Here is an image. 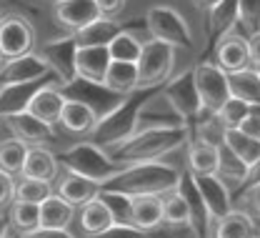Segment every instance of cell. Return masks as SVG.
Listing matches in <instances>:
<instances>
[{
    "instance_id": "obj_16",
    "label": "cell",
    "mask_w": 260,
    "mask_h": 238,
    "mask_svg": "<svg viewBox=\"0 0 260 238\" xmlns=\"http://www.w3.org/2000/svg\"><path fill=\"white\" fill-rule=\"evenodd\" d=\"M3 123H5V128H8L10 136L20 138L28 145H43V143H48V140L55 138L53 126L43 123L40 118H35L28 110L15 113V115H8V118H3Z\"/></svg>"
},
{
    "instance_id": "obj_35",
    "label": "cell",
    "mask_w": 260,
    "mask_h": 238,
    "mask_svg": "<svg viewBox=\"0 0 260 238\" xmlns=\"http://www.w3.org/2000/svg\"><path fill=\"white\" fill-rule=\"evenodd\" d=\"M162 223H168L173 228H188L190 231V208L175 188L162 193Z\"/></svg>"
},
{
    "instance_id": "obj_11",
    "label": "cell",
    "mask_w": 260,
    "mask_h": 238,
    "mask_svg": "<svg viewBox=\"0 0 260 238\" xmlns=\"http://www.w3.org/2000/svg\"><path fill=\"white\" fill-rule=\"evenodd\" d=\"M35 48V31L23 15L0 18V58H18Z\"/></svg>"
},
{
    "instance_id": "obj_13",
    "label": "cell",
    "mask_w": 260,
    "mask_h": 238,
    "mask_svg": "<svg viewBox=\"0 0 260 238\" xmlns=\"http://www.w3.org/2000/svg\"><path fill=\"white\" fill-rule=\"evenodd\" d=\"M43 78H53V75H50V68L45 66V61L35 50L18 55V58H5L0 63V85L30 83V80H43Z\"/></svg>"
},
{
    "instance_id": "obj_21",
    "label": "cell",
    "mask_w": 260,
    "mask_h": 238,
    "mask_svg": "<svg viewBox=\"0 0 260 238\" xmlns=\"http://www.w3.org/2000/svg\"><path fill=\"white\" fill-rule=\"evenodd\" d=\"M53 183H55V193L60 198H65L68 203H73L75 208H80L83 203H88L90 198H95L98 191H100V186H98L95 181L83 178V175H78V173L65 170V168H60L58 178Z\"/></svg>"
},
{
    "instance_id": "obj_44",
    "label": "cell",
    "mask_w": 260,
    "mask_h": 238,
    "mask_svg": "<svg viewBox=\"0 0 260 238\" xmlns=\"http://www.w3.org/2000/svg\"><path fill=\"white\" fill-rule=\"evenodd\" d=\"M15 201V175L0 168V208Z\"/></svg>"
},
{
    "instance_id": "obj_56",
    "label": "cell",
    "mask_w": 260,
    "mask_h": 238,
    "mask_svg": "<svg viewBox=\"0 0 260 238\" xmlns=\"http://www.w3.org/2000/svg\"><path fill=\"white\" fill-rule=\"evenodd\" d=\"M253 238H260V233H255V236H253Z\"/></svg>"
},
{
    "instance_id": "obj_18",
    "label": "cell",
    "mask_w": 260,
    "mask_h": 238,
    "mask_svg": "<svg viewBox=\"0 0 260 238\" xmlns=\"http://www.w3.org/2000/svg\"><path fill=\"white\" fill-rule=\"evenodd\" d=\"M98 15L100 13H98L95 0H60V3H53L55 23L65 31H70V33H75L83 25L93 23Z\"/></svg>"
},
{
    "instance_id": "obj_30",
    "label": "cell",
    "mask_w": 260,
    "mask_h": 238,
    "mask_svg": "<svg viewBox=\"0 0 260 238\" xmlns=\"http://www.w3.org/2000/svg\"><path fill=\"white\" fill-rule=\"evenodd\" d=\"M78 228H80V233L83 238L88 236H95V233H103L105 228H110L113 226V218H110V213H108V208L105 203L100 201V196L95 198H90L88 203H83L78 208Z\"/></svg>"
},
{
    "instance_id": "obj_2",
    "label": "cell",
    "mask_w": 260,
    "mask_h": 238,
    "mask_svg": "<svg viewBox=\"0 0 260 238\" xmlns=\"http://www.w3.org/2000/svg\"><path fill=\"white\" fill-rule=\"evenodd\" d=\"M178 181H180V170L175 166L162 163V161H148V163L123 166V170L115 178H110L100 188L120 191V193H128V196H143V193L162 196V193L173 191L178 186Z\"/></svg>"
},
{
    "instance_id": "obj_15",
    "label": "cell",
    "mask_w": 260,
    "mask_h": 238,
    "mask_svg": "<svg viewBox=\"0 0 260 238\" xmlns=\"http://www.w3.org/2000/svg\"><path fill=\"white\" fill-rule=\"evenodd\" d=\"M215 66L225 73H235V70H243L250 66V58H248V38L235 31H228L218 38L215 43Z\"/></svg>"
},
{
    "instance_id": "obj_51",
    "label": "cell",
    "mask_w": 260,
    "mask_h": 238,
    "mask_svg": "<svg viewBox=\"0 0 260 238\" xmlns=\"http://www.w3.org/2000/svg\"><path fill=\"white\" fill-rule=\"evenodd\" d=\"M260 183V156L255 158V163L248 166V178H245V186H255Z\"/></svg>"
},
{
    "instance_id": "obj_5",
    "label": "cell",
    "mask_w": 260,
    "mask_h": 238,
    "mask_svg": "<svg viewBox=\"0 0 260 238\" xmlns=\"http://www.w3.org/2000/svg\"><path fill=\"white\" fill-rule=\"evenodd\" d=\"M145 28H148L150 38L173 45L175 50L193 48V31H190L188 20L183 18V13H178L170 5H153L145 13Z\"/></svg>"
},
{
    "instance_id": "obj_53",
    "label": "cell",
    "mask_w": 260,
    "mask_h": 238,
    "mask_svg": "<svg viewBox=\"0 0 260 238\" xmlns=\"http://www.w3.org/2000/svg\"><path fill=\"white\" fill-rule=\"evenodd\" d=\"M10 236V223L5 216H0V238H8Z\"/></svg>"
},
{
    "instance_id": "obj_40",
    "label": "cell",
    "mask_w": 260,
    "mask_h": 238,
    "mask_svg": "<svg viewBox=\"0 0 260 238\" xmlns=\"http://www.w3.org/2000/svg\"><path fill=\"white\" fill-rule=\"evenodd\" d=\"M100 201L105 203L110 218L115 226H133L130 221V196L128 193H120V191H110V188H100L98 191ZM135 228V226H133Z\"/></svg>"
},
{
    "instance_id": "obj_41",
    "label": "cell",
    "mask_w": 260,
    "mask_h": 238,
    "mask_svg": "<svg viewBox=\"0 0 260 238\" xmlns=\"http://www.w3.org/2000/svg\"><path fill=\"white\" fill-rule=\"evenodd\" d=\"M50 193H53V183L38 181V178H25V175H15V201L43 203Z\"/></svg>"
},
{
    "instance_id": "obj_60",
    "label": "cell",
    "mask_w": 260,
    "mask_h": 238,
    "mask_svg": "<svg viewBox=\"0 0 260 238\" xmlns=\"http://www.w3.org/2000/svg\"><path fill=\"white\" fill-rule=\"evenodd\" d=\"M0 63H3V58H0Z\"/></svg>"
},
{
    "instance_id": "obj_31",
    "label": "cell",
    "mask_w": 260,
    "mask_h": 238,
    "mask_svg": "<svg viewBox=\"0 0 260 238\" xmlns=\"http://www.w3.org/2000/svg\"><path fill=\"white\" fill-rule=\"evenodd\" d=\"M228 88L230 96L238 101H245L253 108H260V75L255 68H243L235 73H228Z\"/></svg>"
},
{
    "instance_id": "obj_1",
    "label": "cell",
    "mask_w": 260,
    "mask_h": 238,
    "mask_svg": "<svg viewBox=\"0 0 260 238\" xmlns=\"http://www.w3.org/2000/svg\"><path fill=\"white\" fill-rule=\"evenodd\" d=\"M190 138L188 126L183 128H145L135 131L133 136L120 143L110 158L120 166H133V163H148V161H162L173 151L183 148Z\"/></svg>"
},
{
    "instance_id": "obj_49",
    "label": "cell",
    "mask_w": 260,
    "mask_h": 238,
    "mask_svg": "<svg viewBox=\"0 0 260 238\" xmlns=\"http://www.w3.org/2000/svg\"><path fill=\"white\" fill-rule=\"evenodd\" d=\"M245 38H248V58H250V66L255 68L260 66V31L245 35Z\"/></svg>"
},
{
    "instance_id": "obj_47",
    "label": "cell",
    "mask_w": 260,
    "mask_h": 238,
    "mask_svg": "<svg viewBox=\"0 0 260 238\" xmlns=\"http://www.w3.org/2000/svg\"><path fill=\"white\" fill-rule=\"evenodd\" d=\"M240 201L248 205L253 213L260 216V183H255V186H245V193L240 196Z\"/></svg>"
},
{
    "instance_id": "obj_55",
    "label": "cell",
    "mask_w": 260,
    "mask_h": 238,
    "mask_svg": "<svg viewBox=\"0 0 260 238\" xmlns=\"http://www.w3.org/2000/svg\"><path fill=\"white\" fill-rule=\"evenodd\" d=\"M250 68H253V66H250ZM255 73H258V75H260V66H255Z\"/></svg>"
},
{
    "instance_id": "obj_36",
    "label": "cell",
    "mask_w": 260,
    "mask_h": 238,
    "mask_svg": "<svg viewBox=\"0 0 260 238\" xmlns=\"http://www.w3.org/2000/svg\"><path fill=\"white\" fill-rule=\"evenodd\" d=\"M140 50H143V40L135 33H130L128 28H123L120 33L115 35L110 43H108V53H110V61H125V63H138L140 58Z\"/></svg>"
},
{
    "instance_id": "obj_17",
    "label": "cell",
    "mask_w": 260,
    "mask_h": 238,
    "mask_svg": "<svg viewBox=\"0 0 260 238\" xmlns=\"http://www.w3.org/2000/svg\"><path fill=\"white\" fill-rule=\"evenodd\" d=\"M195 186L203 196V203L210 213V221L215 223L220 216H225L228 211L233 208V198H230V191H228L225 181L218 175V173H210V175H193Z\"/></svg>"
},
{
    "instance_id": "obj_32",
    "label": "cell",
    "mask_w": 260,
    "mask_h": 238,
    "mask_svg": "<svg viewBox=\"0 0 260 238\" xmlns=\"http://www.w3.org/2000/svg\"><path fill=\"white\" fill-rule=\"evenodd\" d=\"M188 170L193 175H210L218 170V145L195 138L188 148Z\"/></svg>"
},
{
    "instance_id": "obj_42",
    "label": "cell",
    "mask_w": 260,
    "mask_h": 238,
    "mask_svg": "<svg viewBox=\"0 0 260 238\" xmlns=\"http://www.w3.org/2000/svg\"><path fill=\"white\" fill-rule=\"evenodd\" d=\"M253 110H255L253 105H248L245 101H238V98H233V96H230V98H228V101L223 103L213 115L218 118V123H220L223 128H238V126H240V123L253 113Z\"/></svg>"
},
{
    "instance_id": "obj_4",
    "label": "cell",
    "mask_w": 260,
    "mask_h": 238,
    "mask_svg": "<svg viewBox=\"0 0 260 238\" xmlns=\"http://www.w3.org/2000/svg\"><path fill=\"white\" fill-rule=\"evenodd\" d=\"M58 163H60V168L73 170V173H78L83 178L95 181L98 186L108 183L110 178H115L123 170L120 163H115L110 158V153H105L103 148L93 145L90 140H80V143L65 148L63 153L58 156Z\"/></svg>"
},
{
    "instance_id": "obj_57",
    "label": "cell",
    "mask_w": 260,
    "mask_h": 238,
    "mask_svg": "<svg viewBox=\"0 0 260 238\" xmlns=\"http://www.w3.org/2000/svg\"><path fill=\"white\" fill-rule=\"evenodd\" d=\"M50 3H60V0H50Z\"/></svg>"
},
{
    "instance_id": "obj_26",
    "label": "cell",
    "mask_w": 260,
    "mask_h": 238,
    "mask_svg": "<svg viewBox=\"0 0 260 238\" xmlns=\"http://www.w3.org/2000/svg\"><path fill=\"white\" fill-rule=\"evenodd\" d=\"M65 105V96L60 93V88L55 83H45L35 96H32L30 105H28V113H32L35 118H40L43 123L48 126H55L58 118H60V110Z\"/></svg>"
},
{
    "instance_id": "obj_3",
    "label": "cell",
    "mask_w": 260,
    "mask_h": 238,
    "mask_svg": "<svg viewBox=\"0 0 260 238\" xmlns=\"http://www.w3.org/2000/svg\"><path fill=\"white\" fill-rule=\"evenodd\" d=\"M150 91H155V88H138L135 93L125 96L113 110H108L105 115H100L95 128L88 136V140L93 145H98V148H103L105 153H113L120 143H125L135 133L138 108H140V103L150 96Z\"/></svg>"
},
{
    "instance_id": "obj_48",
    "label": "cell",
    "mask_w": 260,
    "mask_h": 238,
    "mask_svg": "<svg viewBox=\"0 0 260 238\" xmlns=\"http://www.w3.org/2000/svg\"><path fill=\"white\" fill-rule=\"evenodd\" d=\"M238 128H240L243 133H248L250 138L260 140V113H255V110H253V113H250V115H248V118H245V121L238 126Z\"/></svg>"
},
{
    "instance_id": "obj_37",
    "label": "cell",
    "mask_w": 260,
    "mask_h": 238,
    "mask_svg": "<svg viewBox=\"0 0 260 238\" xmlns=\"http://www.w3.org/2000/svg\"><path fill=\"white\" fill-rule=\"evenodd\" d=\"M225 183H238V186H245V178H248V166L228 148L225 143L218 145V170H215Z\"/></svg>"
},
{
    "instance_id": "obj_58",
    "label": "cell",
    "mask_w": 260,
    "mask_h": 238,
    "mask_svg": "<svg viewBox=\"0 0 260 238\" xmlns=\"http://www.w3.org/2000/svg\"><path fill=\"white\" fill-rule=\"evenodd\" d=\"M3 15H5V13H3V10H0V18H3Z\"/></svg>"
},
{
    "instance_id": "obj_20",
    "label": "cell",
    "mask_w": 260,
    "mask_h": 238,
    "mask_svg": "<svg viewBox=\"0 0 260 238\" xmlns=\"http://www.w3.org/2000/svg\"><path fill=\"white\" fill-rule=\"evenodd\" d=\"M130 221L140 233L158 231L162 226V196L155 193L130 196Z\"/></svg>"
},
{
    "instance_id": "obj_34",
    "label": "cell",
    "mask_w": 260,
    "mask_h": 238,
    "mask_svg": "<svg viewBox=\"0 0 260 238\" xmlns=\"http://www.w3.org/2000/svg\"><path fill=\"white\" fill-rule=\"evenodd\" d=\"M223 143H225L228 148H230L245 166L255 163V158L260 156V140L250 138L248 133H243L240 128H225V131H223Z\"/></svg>"
},
{
    "instance_id": "obj_25",
    "label": "cell",
    "mask_w": 260,
    "mask_h": 238,
    "mask_svg": "<svg viewBox=\"0 0 260 238\" xmlns=\"http://www.w3.org/2000/svg\"><path fill=\"white\" fill-rule=\"evenodd\" d=\"M258 233V226L250 213L240 208H230L225 216H220L213 223L210 238H253Z\"/></svg>"
},
{
    "instance_id": "obj_14",
    "label": "cell",
    "mask_w": 260,
    "mask_h": 238,
    "mask_svg": "<svg viewBox=\"0 0 260 238\" xmlns=\"http://www.w3.org/2000/svg\"><path fill=\"white\" fill-rule=\"evenodd\" d=\"M175 191L185 198V203L190 208V233H193V238H210L213 221H210V213L203 203V196L195 186V178L190 170H180V181H178Z\"/></svg>"
},
{
    "instance_id": "obj_39",
    "label": "cell",
    "mask_w": 260,
    "mask_h": 238,
    "mask_svg": "<svg viewBox=\"0 0 260 238\" xmlns=\"http://www.w3.org/2000/svg\"><path fill=\"white\" fill-rule=\"evenodd\" d=\"M208 23H210V35H220L233 31L238 25V0H220L208 10Z\"/></svg>"
},
{
    "instance_id": "obj_33",
    "label": "cell",
    "mask_w": 260,
    "mask_h": 238,
    "mask_svg": "<svg viewBox=\"0 0 260 238\" xmlns=\"http://www.w3.org/2000/svg\"><path fill=\"white\" fill-rule=\"evenodd\" d=\"M8 223H10V231H15L18 236L38 231L40 228V203L13 201L10 213H8Z\"/></svg>"
},
{
    "instance_id": "obj_59",
    "label": "cell",
    "mask_w": 260,
    "mask_h": 238,
    "mask_svg": "<svg viewBox=\"0 0 260 238\" xmlns=\"http://www.w3.org/2000/svg\"><path fill=\"white\" fill-rule=\"evenodd\" d=\"M138 238H145V236H138Z\"/></svg>"
},
{
    "instance_id": "obj_28",
    "label": "cell",
    "mask_w": 260,
    "mask_h": 238,
    "mask_svg": "<svg viewBox=\"0 0 260 238\" xmlns=\"http://www.w3.org/2000/svg\"><path fill=\"white\" fill-rule=\"evenodd\" d=\"M103 85L118 96H130L140 88L138 80V66L135 63H125V61H110V66L105 70Z\"/></svg>"
},
{
    "instance_id": "obj_24",
    "label": "cell",
    "mask_w": 260,
    "mask_h": 238,
    "mask_svg": "<svg viewBox=\"0 0 260 238\" xmlns=\"http://www.w3.org/2000/svg\"><path fill=\"white\" fill-rule=\"evenodd\" d=\"M58 173H60V163H58V156L53 151H48L45 145H30L28 148V156H25V163L20 168V175L53 183L58 178Z\"/></svg>"
},
{
    "instance_id": "obj_43",
    "label": "cell",
    "mask_w": 260,
    "mask_h": 238,
    "mask_svg": "<svg viewBox=\"0 0 260 238\" xmlns=\"http://www.w3.org/2000/svg\"><path fill=\"white\" fill-rule=\"evenodd\" d=\"M238 23L248 35L260 31V0H238Z\"/></svg>"
},
{
    "instance_id": "obj_22",
    "label": "cell",
    "mask_w": 260,
    "mask_h": 238,
    "mask_svg": "<svg viewBox=\"0 0 260 238\" xmlns=\"http://www.w3.org/2000/svg\"><path fill=\"white\" fill-rule=\"evenodd\" d=\"M95 123H98V115L90 105L73 101V98H65V105L60 110V118H58V126L63 128L68 136L88 138L90 131L95 128Z\"/></svg>"
},
{
    "instance_id": "obj_9",
    "label": "cell",
    "mask_w": 260,
    "mask_h": 238,
    "mask_svg": "<svg viewBox=\"0 0 260 238\" xmlns=\"http://www.w3.org/2000/svg\"><path fill=\"white\" fill-rule=\"evenodd\" d=\"M75 40L73 35H65L58 40H48L38 48V55L50 68V75L55 78V85L70 83L75 78Z\"/></svg>"
},
{
    "instance_id": "obj_27",
    "label": "cell",
    "mask_w": 260,
    "mask_h": 238,
    "mask_svg": "<svg viewBox=\"0 0 260 238\" xmlns=\"http://www.w3.org/2000/svg\"><path fill=\"white\" fill-rule=\"evenodd\" d=\"M123 28H125V25L118 23L115 18L98 15L93 23L83 25L80 31H75V33H70V35H73L75 45H108V43L120 33Z\"/></svg>"
},
{
    "instance_id": "obj_7",
    "label": "cell",
    "mask_w": 260,
    "mask_h": 238,
    "mask_svg": "<svg viewBox=\"0 0 260 238\" xmlns=\"http://www.w3.org/2000/svg\"><path fill=\"white\" fill-rule=\"evenodd\" d=\"M190 73H193L198 98L203 103V113H215L230 98L228 73L220 70L215 63H198L195 68H190Z\"/></svg>"
},
{
    "instance_id": "obj_10",
    "label": "cell",
    "mask_w": 260,
    "mask_h": 238,
    "mask_svg": "<svg viewBox=\"0 0 260 238\" xmlns=\"http://www.w3.org/2000/svg\"><path fill=\"white\" fill-rule=\"evenodd\" d=\"M60 93L65 98H73V101H80L85 105H90L95 110V115H105L108 110H113L118 103L123 101L125 96H118L113 91H108L103 83H93V80H83V78H73L70 83L58 85Z\"/></svg>"
},
{
    "instance_id": "obj_54",
    "label": "cell",
    "mask_w": 260,
    "mask_h": 238,
    "mask_svg": "<svg viewBox=\"0 0 260 238\" xmlns=\"http://www.w3.org/2000/svg\"><path fill=\"white\" fill-rule=\"evenodd\" d=\"M18 238H32V233H23V236H18Z\"/></svg>"
},
{
    "instance_id": "obj_29",
    "label": "cell",
    "mask_w": 260,
    "mask_h": 238,
    "mask_svg": "<svg viewBox=\"0 0 260 238\" xmlns=\"http://www.w3.org/2000/svg\"><path fill=\"white\" fill-rule=\"evenodd\" d=\"M78 208L60 198L55 191L40 203V228H70Z\"/></svg>"
},
{
    "instance_id": "obj_50",
    "label": "cell",
    "mask_w": 260,
    "mask_h": 238,
    "mask_svg": "<svg viewBox=\"0 0 260 238\" xmlns=\"http://www.w3.org/2000/svg\"><path fill=\"white\" fill-rule=\"evenodd\" d=\"M32 238H75L68 228H38L32 231Z\"/></svg>"
},
{
    "instance_id": "obj_6",
    "label": "cell",
    "mask_w": 260,
    "mask_h": 238,
    "mask_svg": "<svg viewBox=\"0 0 260 238\" xmlns=\"http://www.w3.org/2000/svg\"><path fill=\"white\" fill-rule=\"evenodd\" d=\"M138 80L140 88H160L162 83L173 75L175 68V48L160 43L155 38L143 43L140 58H138Z\"/></svg>"
},
{
    "instance_id": "obj_52",
    "label": "cell",
    "mask_w": 260,
    "mask_h": 238,
    "mask_svg": "<svg viewBox=\"0 0 260 238\" xmlns=\"http://www.w3.org/2000/svg\"><path fill=\"white\" fill-rule=\"evenodd\" d=\"M218 3H220V0H193L195 8H198V10H205V13H208L213 5H218Z\"/></svg>"
},
{
    "instance_id": "obj_38",
    "label": "cell",
    "mask_w": 260,
    "mask_h": 238,
    "mask_svg": "<svg viewBox=\"0 0 260 238\" xmlns=\"http://www.w3.org/2000/svg\"><path fill=\"white\" fill-rule=\"evenodd\" d=\"M28 143H23L20 138L8 136L0 140V168L13 173V175H20V168L25 163V156H28Z\"/></svg>"
},
{
    "instance_id": "obj_46",
    "label": "cell",
    "mask_w": 260,
    "mask_h": 238,
    "mask_svg": "<svg viewBox=\"0 0 260 238\" xmlns=\"http://www.w3.org/2000/svg\"><path fill=\"white\" fill-rule=\"evenodd\" d=\"M98 13L105 18H118L125 10V0H95Z\"/></svg>"
},
{
    "instance_id": "obj_8",
    "label": "cell",
    "mask_w": 260,
    "mask_h": 238,
    "mask_svg": "<svg viewBox=\"0 0 260 238\" xmlns=\"http://www.w3.org/2000/svg\"><path fill=\"white\" fill-rule=\"evenodd\" d=\"M183 126H188V123L173 108V103L168 101L162 88L150 91V96L140 103V108H138L135 131H145V128H183Z\"/></svg>"
},
{
    "instance_id": "obj_45",
    "label": "cell",
    "mask_w": 260,
    "mask_h": 238,
    "mask_svg": "<svg viewBox=\"0 0 260 238\" xmlns=\"http://www.w3.org/2000/svg\"><path fill=\"white\" fill-rule=\"evenodd\" d=\"M138 236H145V233H140L138 228H133V226H110V228H105L103 233H95V236H88V238H138Z\"/></svg>"
},
{
    "instance_id": "obj_12",
    "label": "cell",
    "mask_w": 260,
    "mask_h": 238,
    "mask_svg": "<svg viewBox=\"0 0 260 238\" xmlns=\"http://www.w3.org/2000/svg\"><path fill=\"white\" fill-rule=\"evenodd\" d=\"M162 93L168 96V101L173 103V108L183 115V121L190 126V121H195L200 113H203V103L198 98V91H195L193 83V73L185 70L175 78H168L160 85Z\"/></svg>"
},
{
    "instance_id": "obj_23",
    "label": "cell",
    "mask_w": 260,
    "mask_h": 238,
    "mask_svg": "<svg viewBox=\"0 0 260 238\" xmlns=\"http://www.w3.org/2000/svg\"><path fill=\"white\" fill-rule=\"evenodd\" d=\"M50 78L43 80H30V83H13V85H0V118L15 115L28 110L32 96L48 83Z\"/></svg>"
},
{
    "instance_id": "obj_19",
    "label": "cell",
    "mask_w": 260,
    "mask_h": 238,
    "mask_svg": "<svg viewBox=\"0 0 260 238\" xmlns=\"http://www.w3.org/2000/svg\"><path fill=\"white\" fill-rule=\"evenodd\" d=\"M108 66H110L108 45H78L75 48V78L103 83Z\"/></svg>"
}]
</instances>
